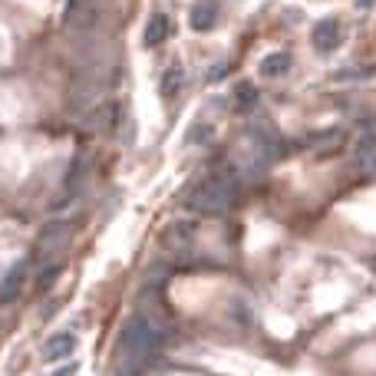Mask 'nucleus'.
<instances>
[{
    "label": "nucleus",
    "instance_id": "obj_15",
    "mask_svg": "<svg viewBox=\"0 0 376 376\" xmlns=\"http://www.w3.org/2000/svg\"><path fill=\"white\" fill-rule=\"evenodd\" d=\"M63 238H66V225L43 228V235H40V248H53V244H60Z\"/></svg>",
    "mask_w": 376,
    "mask_h": 376
},
{
    "label": "nucleus",
    "instance_id": "obj_17",
    "mask_svg": "<svg viewBox=\"0 0 376 376\" xmlns=\"http://www.w3.org/2000/svg\"><path fill=\"white\" fill-rule=\"evenodd\" d=\"M235 96L241 100V106H251V100H258V93H254V86H251V83H241V86L235 89Z\"/></svg>",
    "mask_w": 376,
    "mask_h": 376
},
{
    "label": "nucleus",
    "instance_id": "obj_4",
    "mask_svg": "<svg viewBox=\"0 0 376 376\" xmlns=\"http://www.w3.org/2000/svg\"><path fill=\"white\" fill-rule=\"evenodd\" d=\"M311 40H313V47H317V53H330L340 40V20L337 17H324L320 24L313 26Z\"/></svg>",
    "mask_w": 376,
    "mask_h": 376
},
{
    "label": "nucleus",
    "instance_id": "obj_5",
    "mask_svg": "<svg viewBox=\"0 0 376 376\" xmlns=\"http://www.w3.org/2000/svg\"><path fill=\"white\" fill-rule=\"evenodd\" d=\"M76 350V337L73 334H53L47 343H43V360H63V357H70Z\"/></svg>",
    "mask_w": 376,
    "mask_h": 376
},
{
    "label": "nucleus",
    "instance_id": "obj_7",
    "mask_svg": "<svg viewBox=\"0 0 376 376\" xmlns=\"http://www.w3.org/2000/svg\"><path fill=\"white\" fill-rule=\"evenodd\" d=\"M113 119H116V106H113V102H96L89 113H83L86 129H106V125H113Z\"/></svg>",
    "mask_w": 376,
    "mask_h": 376
},
{
    "label": "nucleus",
    "instance_id": "obj_16",
    "mask_svg": "<svg viewBox=\"0 0 376 376\" xmlns=\"http://www.w3.org/2000/svg\"><path fill=\"white\" fill-rule=\"evenodd\" d=\"M83 169H86V159H83V155H76L73 169H70V175H66V188H70V191L79 185V178H83Z\"/></svg>",
    "mask_w": 376,
    "mask_h": 376
},
{
    "label": "nucleus",
    "instance_id": "obj_20",
    "mask_svg": "<svg viewBox=\"0 0 376 376\" xmlns=\"http://www.w3.org/2000/svg\"><path fill=\"white\" fill-rule=\"evenodd\" d=\"M376 0H357V7H373Z\"/></svg>",
    "mask_w": 376,
    "mask_h": 376
},
{
    "label": "nucleus",
    "instance_id": "obj_3",
    "mask_svg": "<svg viewBox=\"0 0 376 376\" xmlns=\"http://www.w3.org/2000/svg\"><path fill=\"white\" fill-rule=\"evenodd\" d=\"M102 89H106V79H102L100 70L79 73L73 83V93H70V113H89V109L100 102Z\"/></svg>",
    "mask_w": 376,
    "mask_h": 376
},
{
    "label": "nucleus",
    "instance_id": "obj_18",
    "mask_svg": "<svg viewBox=\"0 0 376 376\" xmlns=\"http://www.w3.org/2000/svg\"><path fill=\"white\" fill-rule=\"evenodd\" d=\"M60 274V267H50V271H47V274H40V288H50L53 284V277Z\"/></svg>",
    "mask_w": 376,
    "mask_h": 376
},
{
    "label": "nucleus",
    "instance_id": "obj_9",
    "mask_svg": "<svg viewBox=\"0 0 376 376\" xmlns=\"http://www.w3.org/2000/svg\"><path fill=\"white\" fill-rule=\"evenodd\" d=\"M258 70H261V76H267V79H274V76H281V73H288V70H290V53H281V50L267 53Z\"/></svg>",
    "mask_w": 376,
    "mask_h": 376
},
{
    "label": "nucleus",
    "instance_id": "obj_6",
    "mask_svg": "<svg viewBox=\"0 0 376 376\" xmlns=\"http://www.w3.org/2000/svg\"><path fill=\"white\" fill-rule=\"evenodd\" d=\"M24 277H26V264L24 261L7 271V277L0 281V304H10L13 297L20 294V288H24Z\"/></svg>",
    "mask_w": 376,
    "mask_h": 376
},
{
    "label": "nucleus",
    "instance_id": "obj_14",
    "mask_svg": "<svg viewBox=\"0 0 376 376\" xmlns=\"http://www.w3.org/2000/svg\"><path fill=\"white\" fill-rule=\"evenodd\" d=\"M182 83H185V73H182V66H169L162 76V96H175L178 89H182Z\"/></svg>",
    "mask_w": 376,
    "mask_h": 376
},
{
    "label": "nucleus",
    "instance_id": "obj_8",
    "mask_svg": "<svg viewBox=\"0 0 376 376\" xmlns=\"http://www.w3.org/2000/svg\"><path fill=\"white\" fill-rule=\"evenodd\" d=\"M165 37H169V17L165 13H152L149 24H146V33H142L146 47H159V43H165Z\"/></svg>",
    "mask_w": 376,
    "mask_h": 376
},
{
    "label": "nucleus",
    "instance_id": "obj_12",
    "mask_svg": "<svg viewBox=\"0 0 376 376\" xmlns=\"http://www.w3.org/2000/svg\"><path fill=\"white\" fill-rule=\"evenodd\" d=\"M373 162H376V132L373 136H363L360 146H357V165L366 169V172H373Z\"/></svg>",
    "mask_w": 376,
    "mask_h": 376
},
{
    "label": "nucleus",
    "instance_id": "obj_19",
    "mask_svg": "<svg viewBox=\"0 0 376 376\" xmlns=\"http://www.w3.org/2000/svg\"><path fill=\"white\" fill-rule=\"evenodd\" d=\"M76 370H79V363H66V366H60L53 376H76Z\"/></svg>",
    "mask_w": 376,
    "mask_h": 376
},
{
    "label": "nucleus",
    "instance_id": "obj_11",
    "mask_svg": "<svg viewBox=\"0 0 376 376\" xmlns=\"http://www.w3.org/2000/svg\"><path fill=\"white\" fill-rule=\"evenodd\" d=\"M165 244H169V248H185V244H191V221H175V225H169Z\"/></svg>",
    "mask_w": 376,
    "mask_h": 376
},
{
    "label": "nucleus",
    "instance_id": "obj_2",
    "mask_svg": "<svg viewBox=\"0 0 376 376\" xmlns=\"http://www.w3.org/2000/svg\"><path fill=\"white\" fill-rule=\"evenodd\" d=\"M159 343H162V330L149 317H129V324L123 327V337H119V347L129 357H149Z\"/></svg>",
    "mask_w": 376,
    "mask_h": 376
},
{
    "label": "nucleus",
    "instance_id": "obj_13",
    "mask_svg": "<svg viewBox=\"0 0 376 376\" xmlns=\"http://www.w3.org/2000/svg\"><path fill=\"white\" fill-rule=\"evenodd\" d=\"M307 146H311L313 152H330L334 146H340V129H324V132H313V136L307 139Z\"/></svg>",
    "mask_w": 376,
    "mask_h": 376
},
{
    "label": "nucleus",
    "instance_id": "obj_1",
    "mask_svg": "<svg viewBox=\"0 0 376 376\" xmlns=\"http://www.w3.org/2000/svg\"><path fill=\"white\" fill-rule=\"evenodd\" d=\"M238 195H241V178L235 172H218V175L201 178L198 185L188 191L185 205L191 212H201V214H221L238 201Z\"/></svg>",
    "mask_w": 376,
    "mask_h": 376
},
{
    "label": "nucleus",
    "instance_id": "obj_10",
    "mask_svg": "<svg viewBox=\"0 0 376 376\" xmlns=\"http://www.w3.org/2000/svg\"><path fill=\"white\" fill-rule=\"evenodd\" d=\"M214 13H218V3H214V0L195 3V7H191V26H195V30H208V26L214 24Z\"/></svg>",
    "mask_w": 376,
    "mask_h": 376
}]
</instances>
